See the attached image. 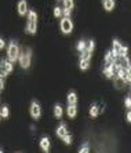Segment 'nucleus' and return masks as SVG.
Returning a JSON list of instances; mask_svg holds the SVG:
<instances>
[{
	"instance_id": "1",
	"label": "nucleus",
	"mask_w": 131,
	"mask_h": 153,
	"mask_svg": "<svg viewBox=\"0 0 131 153\" xmlns=\"http://www.w3.org/2000/svg\"><path fill=\"white\" fill-rule=\"evenodd\" d=\"M26 33L35 35L37 30V14L36 11H28V22H26Z\"/></svg>"
},
{
	"instance_id": "2",
	"label": "nucleus",
	"mask_w": 131,
	"mask_h": 153,
	"mask_svg": "<svg viewBox=\"0 0 131 153\" xmlns=\"http://www.w3.org/2000/svg\"><path fill=\"white\" fill-rule=\"evenodd\" d=\"M18 58H19V47H18V43L13 40V42H10L7 48V59L10 62H15V61H18Z\"/></svg>"
},
{
	"instance_id": "3",
	"label": "nucleus",
	"mask_w": 131,
	"mask_h": 153,
	"mask_svg": "<svg viewBox=\"0 0 131 153\" xmlns=\"http://www.w3.org/2000/svg\"><path fill=\"white\" fill-rule=\"evenodd\" d=\"M31 59H32V50H31V48H26V51H25L24 54H21L19 58H18L21 68L28 69L29 66H31Z\"/></svg>"
},
{
	"instance_id": "4",
	"label": "nucleus",
	"mask_w": 131,
	"mask_h": 153,
	"mask_svg": "<svg viewBox=\"0 0 131 153\" xmlns=\"http://www.w3.org/2000/svg\"><path fill=\"white\" fill-rule=\"evenodd\" d=\"M60 28H61V32L62 33L69 35V33L73 30V22H72V19L69 17H64L60 22Z\"/></svg>"
},
{
	"instance_id": "5",
	"label": "nucleus",
	"mask_w": 131,
	"mask_h": 153,
	"mask_svg": "<svg viewBox=\"0 0 131 153\" xmlns=\"http://www.w3.org/2000/svg\"><path fill=\"white\" fill-rule=\"evenodd\" d=\"M31 116H32L35 120H39L40 116H42V108H40L39 102L37 101H33L32 103H31Z\"/></svg>"
},
{
	"instance_id": "6",
	"label": "nucleus",
	"mask_w": 131,
	"mask_h": 153,
	"mask_svg": "<svg viewBox=\"0 0 131 153\" xmlns=\"http://www.w3.org/2000/svg\"><path fill=\"white\" fill-rule=\"evenodd\" d=\"M14 71V66H13V62H10V61H0V72L1 73H4V75L7 76L10 75L11 72Z\"/></svg>"
},
{
	"instance_id": "7",
	"label": "nucleus",
	"mask_w": 131,
	"mask_h": 153,
	"mask_svg": "<svg viewBox=\"0 0 131 153\" xmlns=\"http://www.w3.org/2000/svg\"><path fill=\"white\" fill-rule=\"evenodd\" d=\"M17 10H18V14L19 15H26L28 14V3H26V0H19Z\"/></svg>"
},
{
	"instance_id": "8",
	"label": "nucleus",
	"mask_w": 131,
	"mask_h": 153,
	"mask_svg": "<svg viewBox=\"0 0 131 153\" xmlns=\"http://www.w3.org/2000/svg\"><path fill=\"white\" fill-rule=\"evenodd\" d=\"M40 149L43 152H50V138L48 137H43L40 139Z\"/></svg>"
},
{
	"instance_id": "9",
	"label": "nucleus",
	"mask_w": 131,
	"mask_h": 153,
	"mask_svg": "<svg viewBox=\"0 0 131 153\" xmlns=\"http://www.w3.org/2000/svg\"><path fill=\"white\" fill-rule=\"evenodd\" d=\"M113 84L117 90H123L126 87V82H124V79H120L117 77V76H113Z\"/></svg>"
},
{
	"instance_id": "10",
	"label": "nucleus",
	"mask_w": 131,
	"mask_h": 153,
	"mask_svg": "<svg viewBox=\"0 0 131 153\" xmlns=\"http://www.w3.org/2000/svg\"><path fill=\"white\" fill-rule=\"evenodd\" d=\"M66 114L71 119H74L76 117V114H77V106H76V105H69L68 109H66Z\"/></svg>"
},
{
	"instance_id": "11",
	"label": "nucleus",
	"mask_w": 131,
	"mask_h": 153,
	"mask_svg": "<svg viewBox=\"0 0 131 153\" xmlns=\"http://www.w3.org/2000/svg\"><path fill=\"white\" fill-rule=\"evenodd\" d=\"M55 132H57V135L60 137V138H62L64 135H66V134H68V127L65 124H60L57 127V131H55Z\"/></svg>"
},
{
	"instance_id": "12",
	"label": "nucleus",
	"mask_w": 131,
	"mask_h": 153,
	"mask_svg": "<svg viewBox=\"0 0 131 153\" xmlns=\"http://www.w3.org/2000/svg\"><path fill=\"white\" fill-rule=\"evenodd\" d=\"M103 75H105L106 79H113V76H115L113 66H105L103 68Z\"/></svg>"
},
{
	"instance_id": "13",
	"label": "nucleus",
	"mask_w": 131,
	"mask_h": 153,
	"mask_svg": "<svg viewBox=\"0 0 131 153\" xmlns=\"http://www.w3.org/2000/svg\"><path fill=\"white\" fill-rule=\"evenodd\" d=\"M54 114H55V117L57 119L62 117V114H64V109H62V106H61L60 103H57V105L54 106Z\"/></svg>"
},
{
	"instance_id": "14",
	"label": "nucleus",
	"mask_w": 131,
	"mask_h": 153,
	"mask_svg": "<svg viewBox=\"0 0 131 153\" xmlns=\"http://www.w3.org/2000/svg\"><path fill=\"white\" fill-rule=\"evenodd\" d=\"M68 102H69V105H76V102H77V95H76V93L71 91V93L68 94Z\"/></svg>"
},
{
	"instance_id": "15",
	"label": "nucleus",
	"mask_w": 131,
	"mask_h": 153,
	"mask_svg": "<svg viewBox=\"0 0 131 153\" xmlns=\"http://www.w3.org/2000/svg\"><path fill=\"white\" fill-rule=\"evenodd\" d=\"M103 8L106 11H112L115 8V0H105L103 1Z\"/></svg>"
},
{
	"instance_id": "16",
	"label": "nucleus",
	"mask_w": 131,
	"mask_h": 153,
	"mask_svg": "<svg viewBox=\"0 0 131 153\" xmlns=\"http://www.w3.org/2000/svg\"><path fill=\"white\" fill-rule=\"evenodd\" d=\"M8 114H10L8 106H7V105H3V106H1V109H0V116H1L3 119H7Z\"/></svg>"
},
{
	"instance_id": "17",
	"label": "nucleus",
	"mask_w": 131,
	"mask_h": 153,
	"mask_svg": "<svg viewBox=\"0 0 131 153\" xmlns=\"http://www.w3.org/2000/svg\"><path fill=\"white\" fill-rule=\"evenodd\" d=\"M98 114H99V108L97 105H91V108H90V116L91 117H97Z\"/></svg>"
},
{
	"instance_id": "18",
	"label": "nucleus",
	"mask_w": 131,
	"mask_h": 153,
	"mask_svg": "<svg viewBox=\"0 0 131 153\" xmlns=\"http://www.w3.org/2000/svg\"><path fill=\"white\" fill-rule=\"evenodd\" d=\"M79 66H80V69H82V71L89 69L90 68V59H80V62H79Z\"/></svg>"
},
{
	"instance_id": "19",
	"label": "nucleus",
	"mask_w": 131,
	"mask_h": 153,
	"mask_svg": "<svg viewBox=\"0 0 131 153\" xmlns=\"http://www.w3.org/2000/svg\"><path fill=\"white\" fill-rule=\"evenodd\" d=\"M64 1V6H65V8H68V10H73V7H74V1L73 0H62Z\"/></svg>"
},
{
	"instance_id": "20",
	"label": "nucleus",
	"mask_w": 131,
	"mask_h": 153,
	"mask_svg": "<svg viewBox=\"0 0 131 153\" xmlns=\"http://www.w3.org/2000/svg\"><path fill=\"white\" fill-rule=\"evenodd\" d=\"M77 51H84L86 50V47H87V42H86V40H80V42L77 43Z\"/></svg>"
},
{
	"instance_id": "21",
	"label": "nucleus",
	"mask_w": 131,
	"mask_h": 153,
	"mask_svg": "<svg viewBox=\"0 0 131 153\" xmlns=\"http://www.w3.org/2000/svg\"><path fill=\"white\" fill-rule=\"evenodd\" d=\"M94 48H95V42L91 39L89 43H87V47H86V50L89 51V53H92V51H94Z\"/></svg>"
},
{
	"instance_id": "22",
	"label": "nucleus",
	"mask_w": 131,
	"mask_h": 153,
	"mask_svg": "<svg viewBox=\"0 0 131 153\" xmlns=\"http://www.w3.org/2000/svg\"><path fill=\"white\" fill-rule=\"evenodd\" d=\"M61 15H62V8H60L58 6H55V7H54V17L60 18Z\"/></svg>"
},
{
	"instance_id": "23",
	"label": "nucleus",
	"mask_w": 131,
	"mask_h": 153,
	"mask_svg": "<svg viewBox=\"0 0 131 153\" xmlns=\"http://www.w3.org/2000/svg\"><path fill=\"white\" fill-rule=\"evenodd\" d=\"M119 54H120L121 57H126V55L128 54V48L126 46H121L120 48H119Z\"/></svg>"
},
{
	"instance_id": "24",
	"label": "nucleus",
	"mask_w": 131,
	"mask_h": 153,
	"mask_svg": "<svg viewBox=\"0 0 131 153\" xmlns=\"http://www.w3.org/2000/svg\"><path fill=\"white\" fill-rule=\"evenodd\" d=\"M91 58V53H89L87 50L82 51V55H80V59H90Z\"/></svg>"
},
{
	"instance_id": "25",
	"label": "nucleus",
	"mask_w": 131,
	"mask_h": 153,
	"mask_svg": "<svg viewBox=\"0 0 131 153\" xmlns=\"http://www.w3.org/2000/svg\"><path fill=\"white\" fill-rule=\"evenodd\" d=\"M62 141H64L66 145H71V143H72V137L69 135V134H66V135L62 137Z\"/></svg>"
},
{
	"instance_id": "26",
	"label": "nucleus",
	"mask_w": 131,
	"mask_h": 153,
	"mask_svg": "<svg viewBox=\"0 0 131 153\" xmlns=\"http://www.w3.org/2000/svg\"><path fill=\"white\" fill-rule=\"evenodd\" d=\"M4 79H6V75L0 72V91L4 88Z\"/></svg>"
},
{
	"instance_id": "27",
	"label": "nucleus",
	"mask_w": 131,
	"mask_h": 153,
	"mask_svg": "<svg viewBox=\"0 0 131 153\" xmlns=\"http://www.w3.org/2000/svg\"><path fill=\"white\" fill-rule=\"evenodd\" d=\"M112 44H113V50H119L121 47V44H120V42L117 39H113V42H112Z\"/></svg>"
},
{
	"instance_id": "28",
	"label": "nucleus",
	"mask_w": 131,
	"mask_h": 153,
	"mask_svg": "<svg viewBox=\"0 0 131 153\" xmlns=\"http://www.w3.org/2000/svg\"><path fill=\"white\" fill-rule=\"evenodd\" d=\"M124 82L126 83H131V71L126 72V76H124Z\"/></svg>"
},
{
	"instance_id": "29",
	"label": "nucleus",
	"mask_w": 131,
	"mask_h": 153,
	"mask_svg": "<svg viewBox=\"0 0 131 153\" xmlns=\"http://www.w3.org/2000/svg\"><path fill=\"white\" fill-rule=\"evenodd\" d=\"M79 152L80 153H87V152H90V146L89 145H83L80 149H79Z\"/></svg>"
},
{
	"instance_id": "30",
	"label": "nucleus",
	"mask_w": 131,
	"mask_h": 153,
	"mask_svg": "<svg viewBox=\"0 0 131 153\" xmlns=\"http://www.w3.org/2000/svg\"><path fill=\"white\" fill-rule=\"evenodd\" d=\"M62 15L64 17H71V10H68V8H62Z\"/></svg>"
},
{
	"instance_id": "31",
	"label": "nucleus",
	"mask_w": 131,
	"mask_h": 153,
	"mask_svg": "<svg viewBox=\"0 0 131 153\" xmlns=\"http://www.w3.org/2000/svg\"><path fill=\"white\" fill-rule=\"evenodd\" d=\"M124 105H126V108H131V97H127V98H126Z\"/></svg>"
},
{
	"instance_id": "32",
	"label": "nucleus",
	"mask_w": 131,
	"mask_h": 153,
	"mask_svg": "<svg viewBox=\"0 0 131 153\" xmlns=\"http://www.w3.org/2000/svg\"><path fill=\"white\" fill-rule=\"evenodd\" d=\"M126 119H127L128 123H131V111L127 112V114H126Z\"/></svg>"
},
{
	"instance_id": "33",
	"label": "nucleus",
	"mask_w": 131,
	"mask_h": 153,
	"mask_svg": "<svg viewBox=\"0 0 131 153\" xmlns=\"http://www.w3.org/2000/svg\"><path fill=\"white\" fill-rule=\"evenodd\" d=\"M4 46H6L4 40H3V39H0V50H1V48H4Z\"/></svg>"
},
{
	"instance_id": "34",
	"label": "nucleus",
	"mask_w": 131,
	"mask_h": 153,
	"mask_svg": "<svg viewBox=\"0 0 131 153\" xmlns=\"http://www.w3.org/2000/svg\"><path fill=\"white\" fill-rule=\"evenodd\" d=\"M102 1H105V0H102Z\"/></svg>"
}]
</instances>
